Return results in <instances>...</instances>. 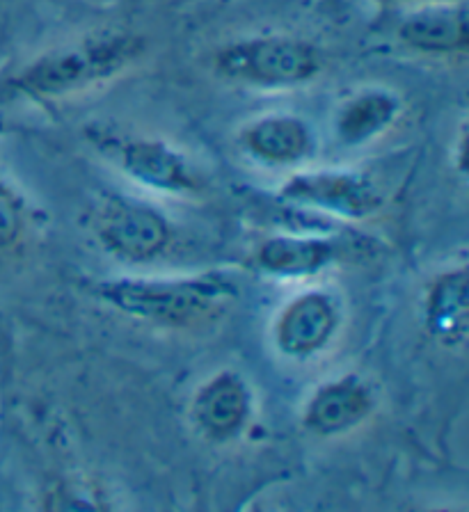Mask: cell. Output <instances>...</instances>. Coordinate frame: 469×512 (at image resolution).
Wrapping results in <instances>:
<instances>
[{
  "mask_svg": "<svg viewBox=\"0 0 469 512\" xmlns=\"http://www.w3.org/2000/svg\"><path fill=\"white\" fill-rule=\"evenodd\" d=\"M26 229V202L19 190L0 174V252L12 250Z\"/></svg>",
  "mask_w": 469,
  "mask_h": 512,
  "instance_id": "obj_15",
  "label": "cell"
},
{
  "mask_svg": "<svg viewBox=\"0 0 469 512\" xmlns=\"http://www.w3.org/2000/svg\"><path fill=\"white\" fill-rule=\"evenodd\" d=\"M469 12L463 0H428L415 5L399 23V42L428 58L465 55L469 42Z\"/></svg>",
  "mask_w": 469,
  "mask_h": 512,
  "instance_id": "obj_7",
  "label": "cell"
},
{
  "mask_svg": "<svg viewBox=\"0 0 469 512\" xmlns=\"http://www.w3.org/2000/svg\"><path fill=\"white\" fill-rule=\"evenodd\" d=\"M0 135H5V124H3V119H0Z\"/></svg>",
  "mask_w": 469,
  "mask_h": 512,
  "instance_id": "obj_17",
  "label": "cell"
},
{
  "mask_svg": "<svg viewBox=\"0 0 469 512\" xmlns=\"http://www.w3.org/2000/svg\"><path fill=\"white\" fill-rule=\"evenodd\" d=\"M339 259L332 238L305 234H277L261 240L252 254L254 266L264 275L280 279H302L319 275Z\"/></svg>",
  "mask_w": 469,
  "mask_h": 512,
  "instance_id": "obj_12",
  "label": "cell"
},
{
  "mask_svg": "<svg viewBox=\"0 0 469 512\" xmlns=\"http://www.w3.org/2000/svg\"><path fill=\"white\" fill-rule=\"evenodd\" d=\"M339 323V309L328 293H300L277 316L275 346L289 359H309L328 346Z\"/></svg>",
  "mask_w": 469,
  "mask_h": 512,
  "instance_id": "obj_8",
  "label": "cell"
},
{
  "mask_svg": "<svg viewBox=\"0 0 469 512\" xmlns=\"http://www.w3.org/2000/svg\"><path fill=\"white\" fill-rule=\"evenodd\" d=\"M92 231L103 250L126 263H149L170 245V220L140 199L110 195L92 213Z\"/></svg>",
  "mask_w": 469,
  "mask_h": 512,
  "instance_id": "obj_5",
  "label": "cell"
},
{
  "mask_svg": "<svg viewBox=\"0 0 469 512\" xmlns=\"http://www.w3.org/2000/svg\"><path fill=\"white\" fill-rule=\"evenodd\" d=\"M99 298L119 314L168 330H190L220 318L238 298V286L222 272L168 279H113Z\"/></svg>",
  "mask_w": 469,
  "mask_h": 512,
  "instance_id": "obj_2",
  "label": "cell"
},
{
  "mask_svg": "<svg viewBox=\"0 0 469 512\" xmlns=\"http://www.w3.org/2000/svg\"><path fill=\"white\" fill-rule=\"evenodd\" d=\"M376 398L367 382L360 375H344V378L321 384L307 400L302 423L309 432L319 437H339L355 430L369 419Z\"/></svg>",
  "mask_w": 469,
  "mask_h": 512,
  "instance_id": "obj_9",
  "label": "cell"
},
{
  "mask_svg": "<svg viewBox=\"0 0 469 512\" xmlns=\"http://www.w3.org/2000/svg\"><path fill=\"white\" fill-rule=\"evenodd\" d=\"M87 140L108 163L140 186L165 195H195L202 190L200 172L190 158L161 138L97 124L87 128Z\"/></svg>",
  "mask_w": 469,
  "mask_h": 512,
  "instance_id": "obj_4",
  "label": "cell"
},
{
  "mask_svg": "<svg viewBox=\"0 0 469 512\" xmlns=\"http://www.w3.org/2000/svg\"><path fill=\"white\" fill-rule=\"evenodd\" d=\"M147 51L145 37L122 28H103L71 39L23 64L10 78L14 96L51 103L108 85L131 71Z\"/></svg>",
  "mask_w": 469,
  "mask_h": 512,
  "instance_id": "obj_1",
  "label": "cell"
},
{
  "mask_svg": "<svg viewBox=\"0 0 469 512\" xmlns=\"http://www.w3.org/2000/svg\"><path fill=\"white\" fill-rule=\"evenodd\" d=\"M380 3H389V5H421V3H428V0H380Z\"/></svg>",
  "mask_w": 469,
  "mask_h": 512,
  "instance_id": "obj_16",
  "label": "cell"
},
{
  "mask_svg": "<svg viewBox=\"0 0 469 512\" xmlns=\"http://www.w3.org/2000/svg\"><path fill=\"white\" fill-rule=\"evenodd\" d=\"M252 396L241 375L220 371L206 380L193 398V421L213 442H229L250 419Z\"/></svg>",
  "mask_w": 469,
  "mask_h": 512,
  "instance_id": "obj_11",
  "label": "cell"
},
{
  "mask_svg": "<svg viewBox=\"0 0 469 512\" xmlns=\"http://www.w3.org/2000/svg\"><path fill=\"white\" fill-rule=\"evenodd\" d=\"M238 147L270 167L300 165L314 154L316 138L305 119L286 112H273L252 119L238 131Z\"/></svg>",
  "mask_w": 469,
  "mask_h": 512,
  "instance_id": "obj_10",
  "label": "cell"
},
{
  "mask_svg": "<svg viewBox=\"0 0 469 512\" xmlns=\"http://www.w3.org/2000/svg\"><path fill=\"white\" fill-rule=\"evenodd\" d=\"M277 197L286 204L314 208L344 220L371 218L383 208V195L367 174L346 170L298 172L282 183Z\"/></svg>",
  "mask_w": 469,
  "mask_h": 512,
  "instance_id": "obj_6",
  "label": "cell"
},
{
  "mask_svg": "<svg viewBox=\"0 0 469 512\" xmlns=\"http://www.w3.org/2000/svg\"><path fill=\"white\" fill-rule=\"evenodd\" d=\"M403 103L389 90H362L341 103L335 112V135L344 147H362L378 140L399 122Z\"/></svg>",
  "mask_w": 469,
  "mask_h": 512,
  "instance_id": "obj_14",
  "label": "cell"
},
{
  "mask_svg": "<svg viewBox=\"0 0 469 512\" xmlns=\"http://www.w3.org/2000/svg\"><path fill=\"white\" fill-rule=\"evenodd\" d=\"M424 325L444 348L465 346L469 332V275L465 266L440 272L428 284Z\"/></svg>",
  "mask_w": 469,
  "mask_h": 512,
  "instance_id": "obj_13",
  "label": "cell"
},
{
  "mask_svg": "<svg viewBox=\"0 0 469 512\" xmlns=\"http://www.w3.org/2000/svg\"><path fill=\"white\" fill-rule=\"evenodd\" d=\"M323 53L293 35H254L213 53V74L229 85L261 92L298 90L323 74Z\"/></svg>",
  "mask_w": 469,
  "mask_h": 512,
  "instance_id": "obj_3",
  "label": "cell"
}]
</instances>
